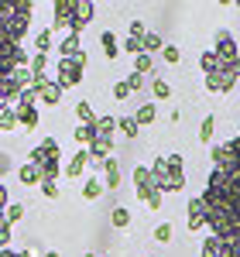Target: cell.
<instances>
[{"label": "cell", "instance_id": "5", "mask_svg": "<svg viewBox=\"0 0 240 257\" xmlns=\"http://www.w3.org/2000/svg\"><path fill=\"white\" fill-rule=\"evenodd\" d=\"M82 72H86V55H79V59H59V65H55V82H59L62 89L79 86Z\"/></svg>", "mask_w": 240, "mask_h": 257}, {"label": "cell", "instance_id": "27", "mask_svg": "<svg viewBox=\"0 0 240 257\" xmlns=\"http://www.w3.org/2000/svg\"><path fill=\"white\" fill-rule=\"evenodd\" d=\"M155 117H158V113H155V106H138V113H134V120H138V127H144V123H151Z\"/></svg>", "mask_w": 240, "mask_h": 257}, {"label": "cell", "instance_id": "41", "mask_svg": "<svg viewBox=\"0 0 240 257\" xmlns=\"http://www.w3.org/2000/svg\"><path fill=\"white\" fill-rule=\"evenodd\" d=\"M4 247H11V226H7V223L0 226V250H4Z\"/></svg>", "mask_w": 240, "mask_h": 257}, {"label": "cell", "instance_id": "29", "mask_svg": "<svg viewBox=\"0 0 240 257\" xmlns=\"http://www.w3.org/2000/svg\"><path fill=\"white\" fill-rule=\"evenodd\" d=\"M82 196H86V199H100L103 196V182L89 178V182H86V189H82Z\"/></svg>", "mask_w": 240, "mask_h": 257}, {"label": "cell", "instance_id": "19", "mask_svg": "<svg viewBox=\"0 0 240 257\" xmlns=\"http://www.w3.org/2000/svg\"><path fill=\"white\" fill-rule=\"evenodd\" d=\"M14 127H18V110H14V106H4V110H0V131L7 134V131H14Z\"/></svg>", "mask_w": 240, "mask_h": 257}, {"label": "cell", "instance_id": "36", "mask_svg": "<svg viewBox=\"0 0 240 257\" xmlns=\"http://www.w3.org/2000/svg\"><path fill=\"white\" fill-rule=\"evenodd\" d=\"M220 257H240V247H237V243H226V240H223V243H220Z\"/></svg>", "mask_w": 240, "mask_h": 257}, {"label": "cell", "instance_id": "18", "mask_svg": "<svg viewBox=\"0 0 240 257\" xmlns=\"http://www.w3.org/2000/svg\"><path fill=\"white\" fill-rule=\"evenodd\" d=\"M72 138L79 141V148H89V144H93V138H96V123H93V127H86V123H79Z\"/></svg>", "mask_w": 240, "mask_h": 257}, {"label": "cell", "instance_id": "21", "mask_svg": "<svg viewBox=\"0 0 240 257\" xmlns=\"http://www.w3.org/2000/svg\"><path fill=\"white\" fill-rule=\"evenodd\" d=\"M113 131H117V117H96V134L113 138Z\"/></svg>", "mask_w": 240, "mask_h": 257}, {"label": "cell", "instance_id": "46", "mask_svg": "<svg viewBox=\"0 0 240 257\" xmlns=\"http://www.w3.org/2000/svg\"><path fill=\"white\" fill-rule=\"evenodd\" d=\"M0 257H18V250H14V247H4V250H0Z\"/></svg>", "mask_w": 240, "mask_h": 257}, {"label": "cell", "instance_id": "10", "mask_svg": "<svg viewBox=\"0 0 240 257\" xmlns=\"http://www.w3.org/2000/svg\"><path fill=\"white\" fill-rule=\"evenodd\" d=\"M89 161H93V158H89V151H86V148H79V151L72 155V161L65 165V175H69V178H79V175H82V168H86Z\"/></svg>", "mask_w": 240, "mask_h": 257}, {"label": "cell", "instance_id": "43", "mask_svg": "<svg viewBox=\"0 0 240 257\" xmlns=\"http://www.w3.org/2000/svg\"><path fill=\"white\" fill-rule=\"evenodd\" d=\"M11 168H14V165H11V155H0V178L7 175Z\"/></svg>", "mask_w": 240, "mask_h": 257}, {"label": "cell", "instance_id": "8", "mask_svg": "<svg viewBox=\"0 0 240 257\" xmlns=\"http://www.w3.org/2000/svg\"><path fill=\"white\" fill-rule=\"evenodd\" d=\"M79 55H86V52H82L79 35H65L62 45H59V59H79Z\"/></svg>", "mask_w": 240, "mask_h": 257}, {"label": "cell", "instance_id": "47", "mask_svg": "<svg viewBox=\"0 0 240 257\" xmlns=\"http://www.w3.org/2000/svg\"><path fill=\"white\" fill-rule=\"evenodd\" d=\"M45 257H59V250H45Z\"/></svg>", "mask_w": 240, "mask_h": 257}, {"label": "cell", "instance_id": "13", "mask_svg": "<svg viewBox=\"0 0 240 257\" xmlns=\"http://www.w3.org/2000/svg\"><path fill=\"white\" fill-rule=\"evenodd\" d=\"M31 79H38V82L48 79V55H41V52L31 55Z\"/></svg>", "mask_w": 240, "mask_h": 257}, {"label": "cell", "instance_id": "26", "mask_svg": "<svg viewBox=\"0 0 240 257\" xmlns=\"http://www.w3.org/2000/svg\"><path fill=\"white\" fill-rule=\"evenodd\" d=\"M35 103H38V89H35V86H28V89L18 96V103H14V106H35Z\"/></svg>", "mask_w": 240, "mask_h": 257}, {"label": "cell", "instance_id": "24", "mask_svg": "<svg viewBox=\"0 0 240 257\" xmlns=\"http://www.w3.org/2000/svg\"><path fill=\"white\" fill-rule=\"evenodd\" d=\"M134 72H138V76H148V72H151V55H148V52L134 55Z\"/></svg>", "mask_w": 240, "mask_h": 257}, {"label": "cell", "instance_id": "40", "mask_svg": "<svg viewBox=\"0 0 240 257\" xmlns=\"http://www.w3.org/2000/svg\"><path fill=\"white\" fill-rule=\"evenodd\" d=\"M127 86H131V93H134V89H141V86H144V76L131 72V76H127Z\"/></svg>", "mask_w": 240, "mask_h": 257}, {"label": "cell", "instance_id": "39", "mask_svg": "<svg viewBox=\"0 0 240 257\" xmlns=\"http://www.w3.org/2000/svg\"><path fill=\"white\" fill-rule=\"evenodd\" d=\"M182 59V52L175 48V45H165V62H179Z\"/></svg>", "mask_w": 240, "mask_h": 257}, {"label": "cell", "instance_id": "38", "mask_svg": "<svg viewBox=\"0 0 240 257\" xmlns=\"http://www.w3.org/2000/svg\"><path fill=\"white\" fill-rule=\"evenodd\" d=\"M113 96H117V99H127V96H131V86H127V79L113 86Z\"/></svg>", "mask_w": 240, "mask_h": 257}, {"label": "cell", "instance_id": "45", "mask_svg": "<svg viewBox=\"0 0 240 257\" xmlns=\"http://www.w3.org/2000/svg\"><path fill=\"white\" fill-rule=\"evenodd\" d=\"M230 72H233V79H240V59L230 62Z\"/></svg>", "mask_w": 240, "mask_h": 257}, {"label": "cell", "instance_id": "31", "mask_svg": "<svg viewBox=\"0 0 240 257\" xmlns=\"http://www.w3.org/2000/svg\"><path fill=\"white\" fill-rule=\"evenodd\" d=\"M213 131H216V117H206L199 127V141H213Z\"/></svg>", "mask_w": 240, "mask_h": 257}, {"label": "cell", "instance_id": "20", "mask_svg": "<svg viewBox=\"0 0 240 257\" xmlns=\"http://www.w3.org/2000/svg\"><path fill=\"white\" fill-rule=\"evenodd\" d=\"M100 41H103V52H106V59H117V55H120V48H117V38H113V31H103V35H100Z\"/></svg>", "mask_w": 240, "mask_h": 257}, {"label": "cell", "instance_id": "4", "mask_svg": "<svg viewBox=\"0 0 240 257\" xmlns=\"http://www.w3.org/2000/svg\"><path fill=\"white\" fill-rule=\"evenodd\" d=\"M59 158H62V151H59V141L55 138H45L38 148L28 155V161L41 168V182H55V178H59V172H62Z\"/></svg>", "mask_w": 240, "mask_h": 257}, {"label": "cell", "instance_id": "30", "mask_svg": "<svg viewBox=\"0 0 240 257\" xmlns=\"http://www.w3.org/2000/svg\"><path fill=\"white\" fill-rule=\"evenodd\" d=\"M220 237H209L206 243H202V257H220Z\"/></svg>", "mask_w": 240, "mask_h": 257}, {"label": "cell", "instance_id": "48", "mask_svg": "<svg viewBox=\"0 0 240 257\" xmlns=\"http://www.w3.org/2000/svg\"><path fill=\"white\" fill-rule=\"evenodd\" d=\"M18 257H28V250H18Z\"/></svg>", "mask_w": 240, "mask_h": 257}, {"label": "cell", "instance_id": "17", "mask_svg": "<svg viewBox=\"0 0 240 257\" xmlns=\"http://www.w3.org/2000/svg\"><path fill=\"white\" fill-rule=\"evenodd\" d=\"M76 117H79V123H86V127H93V123H96V113H93V106H89L86 99L76 103Z\"/></svg>", "mask_w": 240, "mask_h": 257}, {"label": "cell", "instance_id": "14", "mask_svg": "<svg viewBox=\"0 0 240 257\" xmlns=\"http://www.w3.org/2000/svg\"><path fill=\"white\" fill-rule=\"evenodd\" d=\"M14 110H18V123L21 127H28V131L38 127V106H14Z\"/></svg>", "mask_w": 240, "mask_h": 257}, {"label": "cell", "instance_id": "49", "mask_svg": "<svg viewBox=\"0 0 240 257\" xmlns=\"http://www.w3.org/2000/svg\"><path fill=\"white\" fill-rule=\"evenodd\" d=\"M86 257H100V254H86Z\"/></svg>", "mask_w": 240, "mask_h": 257}, {"label": "cell", "instance_id": "44", "mask_svg": "<svg viewBox=\"0 0 240 257\" xmlns=\"http://www.w3.org/2000/svg\"><path fill=\"white\" fill-rule=\"evenodd\" d=\"M0 209L7 213V189H4V182H0Z\"/></svg>", "mask_w": 240, "mask_h": 257}, {"label": "cell", "instance_id": "2", "mask_svg": "<svg viewBox=\"0 0 240 257\" xmlns=\"http://www.w3.org/2000/svg\"><path fill=\"white\" fill-rule=\"evenodd\" d=\"M93 18L89 0H55V28H69V35H82Z\"/></svg>", "mask_w": 240, "mask_h": 257}, {"label": "cell", "instance_id": "37", "mask_svg": "<svg viewBox=\"0 0 240 257\" xmlns=\"http://www.w3.org/2000/svg\"><path fill=\"white\" fill-rule=\"evenodd\" d=\"M41 196L55 199V196H59V185H55V182H41Z\"/></svg>", "mask_w": 240, "mask_h": 257}, {"label": "cell", "instance_id": "34", "mask_svg": "<svg viewBox=\"0 0 240 257\" xmlns=\"http://www.w3.org/2000/svg\"><path fill=\"white\" fill-rule=\"evenodd\" d=\"M155 240H158V243H168V240H172V226H168V223L155 226Z\"/></svg>", "mask_w": 240, "mask_h": 257}, {"label": "cell", "instance_id": "22", "mask_svg": "<svg viewBox=\"0 0 240 257\" xmlns=\"http://www.w3.org/2000/svg\"><path fill=\"white\" fill-rule=\"evenodd\" d=\"M21 219H24V206H21V202H11V206H7V213H4V223H7V226H14V223H21Z\"/></svg>", "mask_w": 240, "mask_h": 257}, {"label": "cell", "instance_id": "42", "mask_svg": "<svg viewBox=\"0 0 240 257\" xmlns=\"http://www.w3.org/2000/svg\"><path fill=\"white\" fill-rule=\"evenodd\" d=\"M148 31H144V24L141 21H131V38H144Z\"/></svg>", "mask_w": 240, "mask_h": 257}, {"label": "cell", "instance_id": "23", "mask_svg": "<svg viewBox=\"0 0 240 257\" xmlns=\"http://www.w3.org/2000/svg\"><path fill=\"white\" fill-rule=\"evenodd\" d=\"M35 48H38L41 55H48L52 52V31H38L35 35Z\"/></svg>", "mask_w": 240, "mask_h": 257}, {"label": "cell", "instance_id": "25", "mask_svg": "<svg viewBox=\"0 0 240 257\" xmlns=\"http://www.w3.org/2000/svg\"><path fill=\"white\" fill-rule=\"evenodd\" d=\"M117 131H124L127 138H138V120H134V117H120L117 120Z\"/></svg>", "mask_w": 240, "mask_h": 257}, {"label": "cell", "instance_id": "16", "mask_svg": "<svg viewBox=\"0 0 240 257\" xmlns=\"http://www.w3.org/2000/svg\"><path fill=\"white\" fill-rule=\"evenodd\" d=\"M199 65H202V72L209 76V72H216V69L223 65V59L216 55V52H202V55H199Z\"/></svg>", "mask_w": 240, "mask_h": 257}, {"label": "cell", "instance_id": "15", "mask_svg": "<svg viewBox=\"0 0 240 257\" xmlns=\"http://www.w3.org/2000/svg\"><path fill=\"white\" fill-rule=\"evenodd\" d=\"M103 178H106V189H117V185H120V165L113 158L103 165Z\"/></svg>", "mask_w": 240, "mask_h": 257}, {"label": "cell", "instance_id": "32", "mask_svg": "<svg viewBox=\"0 0 240 257\" xmlns=\"http://www.w3.org/2000/svg\"><path fill=\"white\" fill-rule=\"evenodd\" d=\"M124 52L141 55V52H144V38H131V35H127V41H124Z\"/></svg>", "mask_w": 240, "mask_h": 257}, {"label": "cell", "instance_id": "1", "mask_svg": "<svg viewBox=\"0 0 240 257\" xmlns=\"http://www.w3.org/2000/svg\"><path fill=\"white\" fill-rule=\"evenodd\" d=\"M213 175L202 192L206 202V226L213 237L240 247V134L213 148Z\"/></svg>", "mask_w": 240, "mask_h": 257}, {"label": "cell", "instance_id": "12", "mask_svg": "<svg viewBox=\"0 0 240 257\" xmlns=\"http://www.w3.org/2000/svg\"><path fill=\"white\" fill-rule=\"evenodd\" d=\"M18 178L24 182V185H41V168L31 165V161H24V165L18 168Z\"/></svg>", "mask_w": 240, "mask_h": 257}, {"label": "cell", "instance_id": "33", "mask_svg": "<svg viewBox=\"0 0 240 257\" xmlns=\"http://www.w3.org/2000/svg\"><path fill=\"white\" fill-rule=\"evenodd\" d=\"M151 89H155V96H158V99H168V96H172V86H168L165 79H155V82H151Z\"/></svg>", "mask_w": 240, "mask_h": 257}, {"label": "cell", "instance_id": "9", "mask_svg": "<svg viewBox=\"0 0 240 257\" xmlns=\"http://www.w3.org/2000/svg\"><path fill=\"white\" fill-rule=\"evenodd\" d=\"M202 226H206V202L192 199L189 202V230H202Z\"/></svg>", "mask_w": 240, "mask_h": 257}, {"label": "cell", "instance_id": "6", "mask_svg": "<svg viewBox=\"0 0 240 257\" xmlns=\"http://www.w3.org/2000/svg\"><path fill=\"white\" fill-rule=\"evenodd\" d=\"M233 86H237V79H233V72H230V62H223L216 72L206 76V89H209V93H230Z\"/></svg>", "mask_w": 240, "mask_h": 257}, {"label": "cell", "instance_id": "11", "mask_svg": "<svg viewBox=\"0 0 240 257\" xmlns=\"http://www.w3.org/2000/svg\"><path fill=\"white\" fill-rule=\"evenodd\" d=\"M41 103H48V106H59V99H62V86L55 79H48L45 86H41V93H38Z\"/></svg>", "mask_w": 240, "mask_h": 257}, {"label": "cell", "instance_id": "3", "mask_svg": "<svg viewBox=\"0 0 240 257\" xmlns=\"http://www.w3.org/2000/svg\"><path fill=\"white\" fill-rule=\"evenodd\" d=\"M151 178H155V189H158V192H179V189H185L182 158H179V155L158 158L155 165H151Z\"/></svg>", "mask_w": 240, "mask_h": 257}, {"label": "cell", "instance_id": "35", "mask_svg": "<svg viewBox=\"0 0 240 257\" xmlns=\"http://www.w3.org/2000/svg\"><path fill=\"white\" fill-rule=\"evenodd\" d=\"M158 48H161V38L148 31V35H144V52H158Z\"/></svg>", "mask_w": 240, "mask_h": 257}, {"label": "cell", "instance_id": "7", "mask_svg": "<svg viewBox=\"0 0 240 257\" xmlns=\"http://www.w3.org/2000/svg\"><path fill=\"white\" fill-rule=\"evenodd\" d=\"M216 55H220L223 62L240 59V55H237V41L230 38V31H216Z\"/></svg>", "mask_w": 240, "mask_h": 257}, {"label": "cell", "instance_id": "28", "mask_svg": "<svg viewBox=\"0 0 240 257\" xmlns=\"http://www.w3.org/2000/svg\"><path fill=\"white\" fill-rule=\"evenodd\" d=\"M110 223H113V226H120V230H124V226H127V223H131V213H127V209H124V206H117V209H113V213H110Z\"/></svg>", "mask_w": 240, "mask_h": 257}]
</instances>
